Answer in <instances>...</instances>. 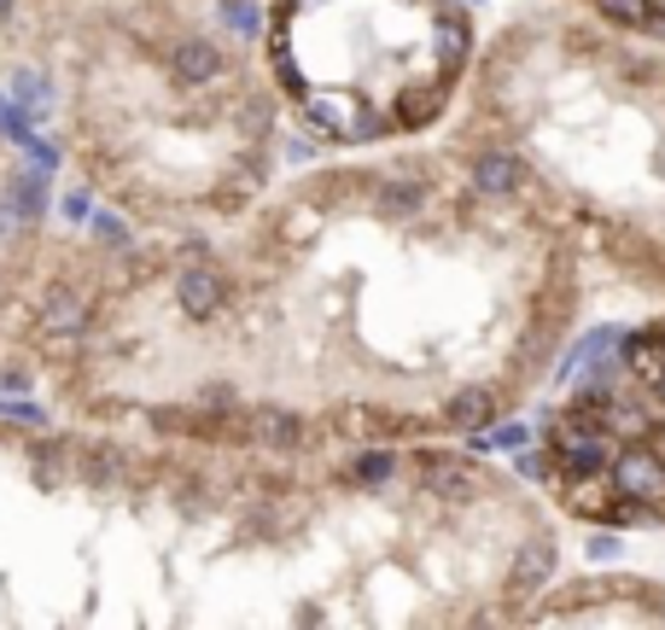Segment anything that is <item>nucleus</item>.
<instances>
[{
    "instance_id": "f257e3e1",
    "label": "nucleus",
    "mask_w": 665,
    "mask_h": 630,
    "mask_svg": "<svg viewBox=\"0 0 665 630\" xmlns=\"http://www.w3.org/2000/svg\"><path fill=\"white\" fill-rule=\"evenodd\" d=\"M204 258L211 362L152 427L216 450L473 444L543 397L590 304L578 251L443 134L310 169Z\"/></svg>"
},
{
    "instance_id": "f03ea898",
    "label": "nucleus",
    "mask_w": 665,
    "mask_h": 630,
    "mask_svg": "<svg viewBox=\"0 0 665 630\" xmlns=\"http://www.w3.org/2000/svg\"><path fill=\"white\" fill-rule=\"evenodd\" d=\"M443 141L590 275L665 304V47L567 0H525L479 36Z\"/></svg>"
},
{
    "instance_id": "7ed1b4c3",
    "label": "nucleus",
    "mask_w": 665,
    "mask_h": 630,
    "mask_svg": "<svg viewBox=\"0 0 665 630\" xmlns=\"http://www.w3.org/2000/svg\"><path fill=\"white\" fill-rule=\"evenodd\" d=\"M479 24L467 0H275L269 71L310 141L339 152L443 134Z\"/></svg>"
},
{
    "instance_id": "20e7f679",
    "label": "nucleus",
    "mask_w": 665,
    "mask_h": 630,
    "mask_svg": "<svg viewBox=\"0 0 665 630\" xmlns=\"http://www.w3.org/2000/svg\"><path fill=\"white\" fill-rule=\"evenodd\" d=\"M525 479L560 525L665 532V304L549 397L525 444Z\"/></svg>"
},
{
    "instance_id": "39448f33",
    "label": "nucleus",
    "mask_w": 665,
    "mask_h": 630,
    "mask_svg": "<svg viewBox=\"0 0 665 630\" xmlns=\"http://www.w3.org/2000/svg\"><path fill=\"white\" fill-rule=\"evenodd\" d=\"M514 625H607V630H665V578L648 572H578V578H549L532 602L520 607Z\"/></svg>"
},
{
    "instance_id": "423d86ee",
    "label": "nucleus",
    "mask_w": 665,
    "mask_h": 630,
    "mask_svg": "<svg viewBox=\"0 0 665 630\" xmlns=\"http://www.w3.org/2000/svg\"><path fill=\"white\" fill-rule=\"evenodd\" d=\"M567 7L590 12V19L625 29V36H637V41L665 47V0H567Z\"/></svg>"
},
{
    "instance_id": "0eeeda50",
    "label": "nucleus",
    "mask_w": 665,
    "mask_h": 630,
    "mask_svg": "<svg viewBox=\"0 0 665 630\" xmlns=\"http://www.w3.org/2000/svg\"><path fill=\"white\" fill-rule=\"evenodd\" d=\"M47 176H54V169H41V164L24 169V176H12V187H7V199H0V204H7L19 223H41L47 204H54V181H47Z\"/></svg>"
},
{
    "instance_id": "6e6552de",
    "label": "nucleus",
    "mask_w": 665,
    "mask_h": 630,
    "mask_svg": "<svg viewBox=\"0 0 665 630\" xmlns=\"http://www.w3.org/2000/svg\"><path fill=\"white\" fill-rule=\"evenodd\" d=\"M82 321H88V298H82L76 286H47L41 293V328L47 333H76Z\"/></svg>"
},
{
    "instance_id": "1a4fd4ad",
    "label": "nucleus",
    "mask_w": 665,
    "mask_h": 630,
    "mask_svg": "<svg viewBox=\"0 0 665 630\" xmlns=\"http://www.w3.org/2000/svg\"><path fill=\"white\" fill-rule=\"evenodd\" d=\"M94 234H99L106 246H123V240H129V223H123L117 211H99V216H94Z\"/></svg>"
},
{
    "instance_id": "9d476101",
    "label": "nucleus",
    "mask_w": 665,
    "mask_h": 630,
    "mask_svg": "<svg viewBox=\"0 0 665 630\" xmlns=\"http://www.w3.org/2000/svg\"><path fill=\"white\" fill-rule=\"evenodd\" d=\"M0 134H7V141H19V146L29 141V117H24V111H12L7 99H0Z\"/></svg>"
},
{
    "instance_id": "9b49d317",
    "label": "nucleus",
    "mask_w": 665,
    "mask_h": 630,
    "mask_svg": "<svg viewBox=\"0 0 665 630\" xmlns=\"http://www.w3.org/2000/svg\"><path fill=\"white\" fill-rule=\"evenodd\" d=\"M19 99H24V106H47V99H54V88H47L36 71H24V76H19Z\"/></svg>"
},
{
    "instance_id": "f8f14e48",
    "label": "nucleus",
    "mask_w": 665,
    "mask_h": 630,
    "mask_svg": "<svg viewBox=\"0 0 665 630\" xmlns=\"http://www.w3.org/2000/svg\"><path fill=\"white\" fill-rule=\"evenodd\" d=\"M0 415L24 420V427H47V408H36V403H0Z\"/></svg>"
},
{
    "instance_id": "ddd939ff",
    "label": "nucleus",
    "mask_w": 665,
    "mask_h": 630,
    "mask_svg": "<svg viewBox=\"0 0 665 630\" xmlns=\"http://www.w3.org/2000/svg\"><path fill=\"white\" fill-rule=\"evenodd\" d=\"M64 216H76V223H82V216H88V193H71V199H64Z\"/></svg>"
},
{
    "instance_id": "4468645a",
    "label": "nucleus",
    "mask_w": 665,
    "mask_h": 630,
    "mask_svg": "<svg viewBox=\"0 0 665 630\" xmlns=\"http://www.w3.org/2000/svg\"><path fill=\"white\" fill-rule=\"evenodd\" d=\"M0 19H12V0H0Z\"/></svg>"
}]
</instances>
